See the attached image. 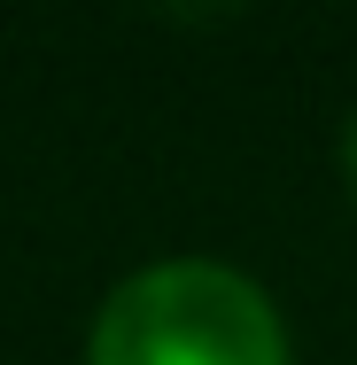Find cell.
<instances>
[{
    "mask_svg": "<svg viewBox=\"0 0 357 365\" xmlns=\"http://www.w3.org/2000/svg\"><path fill=\"white\" fill-rule=\"evenodd\" d=\"M86 365H287L280 311L233 264H148L101 303Z\"/></svg>",
    "mask_w": 357,
    "mask_h": 365,
    "instance_id": "cell-1",
    "label": "cell"
},
{
    "mask_svg": "<svg viewBox=\"0 0 357 365\" xmlns=\"http://www.w3.org/2000/svg\"><path fill=\"white\" fill-rule=\"evenodd\" d=\"M342 171H350V195H357V117H350V133H342Z\"/></svg>",
    "mask_w": 357,
    "mask_h": 365,
    "instance_id": "cell-2",
    "label": "cell"
}]
</instances>
